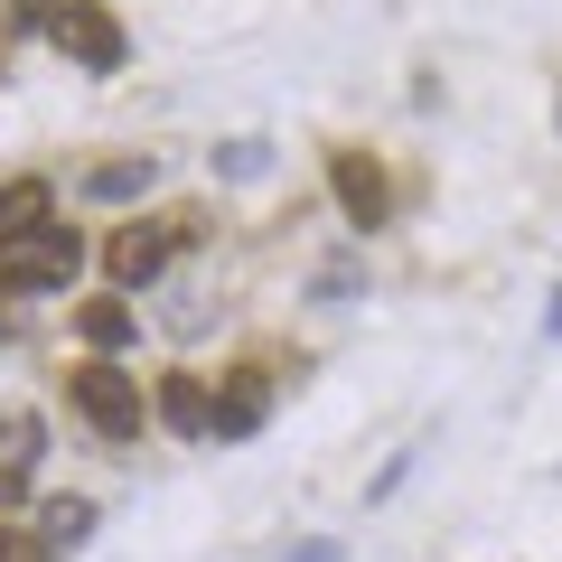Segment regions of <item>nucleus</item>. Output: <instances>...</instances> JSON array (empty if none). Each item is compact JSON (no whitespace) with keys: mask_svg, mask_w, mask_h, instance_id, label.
<instances>
[{"mask_svg":"<svg viewBox=\"0 0 562 562\" xmlns=\"http://www.w3.org/2000/svg\"><path fill=\"white\" fill-rule=\"evenodd\" d=\"M76 262H85L76 225H38V235L0 244V291H57V281H76Z\"/></svg>","mask_w":562,"mask_h":562,"instance_id":"f257e3e1","label":"nucleus"},{"mask_svg":"<svg viewBox=\"0 0 562 562\" xmlns=\"http://www.w3.org/2000/svg\"><path fill=\"white\" fill-rule=\"evenodd\" d=\"M47 38H57L66 57L85 66V76H113V66L132 57V38H122V20L103 10V0H57V20H47Z\"/></svg>","mask_w":562,"mask_h":562,"instance_id":"f03ea898","label":"nucleus"},{"mask_svg":"<svg viewBox=\"0 0 562 562\" xmlns=\"http://www.w3.org/2000/svg\"><path fill=\"white\" fill-rule=\"evenodd\" d=\"M66 394H76V413L94 422L103 441H132L140 413H150V403H140V384L122 375V366H103V357H94V366H76V375H66Z\"/></svg>","mask_w":562,"mask_h":562,"instance_id":"7ed1b4c3","label":"nucleus"},{"mask_svg":"<svg viewBox=\"0 0 562 562\" xmlns=\"http://www.w3.org/2000/svg\"><path fill=\"white\" fill-rule=\"evenodd\" d=\"M262 422H272V375H262V366H235V375L216 384V403H206V431H216V441H254Z\"/></svg>","mask_w":562,"mask_h":562,"instance_id":"20e7f679","label":"nucleus"},{"mask_svg":"<svg viewBox=\"0 0 562 562\" xmlns=\"http://www.w3.org/2000/svg\"><path fill=\"white\" fill-rule=\"evenodd\" d=\"M328 179H338V206H347V225H366V235H375V225L394 216V188H384V169L366 160V150H338V160H328Z\"/></svg>","mask_w":562,"mask_h":562,"instance_id":"39448f33","label":"nucleus"},{"mask_svg":"<svg viewBox=\"0 0 562 562\" xmlns=\"http://www.w3.org/2000/svg\"><path fill=\"white\" fill-rule=\"evenodd\" d=\"M169 254H179V235H169V225H122V235L103 244V262H113V281H122V291L160 281V272H169Z\"/></svg>","mask_w":562,"mask_h":562,"instance_id":"423d86ee","label":"nucleus"},{"mask_svg":"<svg viewBox=\"0 0 562 562\" xmlns=\"http://www.w3.org/2000/svg\"><path fill=\"white\" fill-rule=\"evenodd\" d=\"M47 216H57V198H47V179H10V188H0V244L38 235Z\"/></svg>","mask_w":562,"mask_h":562,"instance_id":"0eeeda50","label":"nucleus"},{"mask_svg":"<svg viewBox=\"0 0 562 562\" xmlns=\"http://www.w3.org/2000/svg\"><path fill=\"white\" fill-rule=\"evenodd\" d=\"M150 179H160V160H150V150H132V160H94V169H85V198L122 206V198H140Z\"/></svg>","mask_w":562,"mask_h":562,"instance_id":"6e6552de","label":"nucleus"},{"mask_svg":"<svg viewBox=\"0 0 562 562\" xmlns=\"http://www.w3.org/2000/svg\"><path fill=\"white\" fill-rule=\"evenodd\" d=\"M76 338L113 357V347H132V338H140V310H132V301H85V310H76Z\"/></svg>","mask_w":562,"mask_h":562,"instance_id":"1a4fd4ad","label":"nucleus"},{"mask_svg":"<svg viewBox=\"0 0 562 562\" xmlns=\"http://www.w3.org/2000/svg\"><path fill=\"white\" fill-rule=\"evenodd\" d=\"M206 403H216V394H206L198 375H160V422L179 431V441H198V431H206Z\"/></svg>","mask_w":562,"mask_h":562,"instance_id":"9d476101","label":"nucleus"},{"mask_svg":"<svg viewBox=\"0 0 562 562\" xmlns=\"http://www.w3.org/2000/svg\"><path fill=\"white\" fill-rule=\"evenodd\" d=\"M85 535H94V506H85V497H47L38 506V543H47V553H76Z\"/></svg>","mask_w":562,"mask_h":562,"instance_id":"9b49d317","label":"nucleus"},{"mask_svg":"<svg viewBox=\"0 0 562 562\" xmlns=\"http://www.w3.org/2000/svg\"><path fill=\"white\" fill-rule=\"evenodd\" d=\"M38 413H0V469H38Z\"/></svg>","mask_w":562,"mask_h":562,"instance_id":"f8f14e48","label":"nucleus"},{"mask_svg":"<svg viewBox=\"0 0 562 562\" xmlns=\"http://www.w3.org/2000/svg\"><path fill=\"white\" fill-rule=\"evenodd\" d=\"M272 169V140H225L216 150V179H262Z\"/></svg>","mask_w":562,"mask_h":562,"instance_id":"ddd939ff","label":"nucleus"},{"mask_svg":"<svg viewBox=\"0 0 562 562\" xmlns=\"http://www.w3.org/2000/svg\"><path fill=\"white\" fill-rule=\"evenodd\" d=\"M47 20H57V0H0V38H29Z\"/></svg>","mask_w":562,"mask_h":562,"instance_id":"4468645a","label":"nucleus"},{"mask_svg":"<svg viewBox=\"0 0 562 562\" xmlns=\"http://www.w3.org/2000/svg\"><path fill=\"white\" fill-rule=\"evenodd\" d=\"M0 562H47V543L20 535V525H0Z\"/></svg>","mask_w":562,"mask_h":562,"instance_id":"2eb2a0df","label":"nucleus"},{"mask_svg":"<svg viewBox=\"0 0 562 562\" xmlns=\"http://www.w3.org/2000/svg\"><path fill=\"white\" fill-rule=\"evenodd\" d=\"M20 497H29V469H0V516H10Z\"/></svg>","mask_w":562,"mask_h":562,"instance_id":"dca6fc26","label":"nucleus"},{"mask_svg":"<svg viewBox=\"0 0 562 562\" xmlns=\"http://www.w3.org/2000/svg\"><path fill=\"white\" fill-rule=\"evenodd\" d=\"M281 562H338V543H291Z\"/></svg>","mask_w":562,"mask_h":562,"instance_id":"f3484780","label":"nucleus"}]
</instances>
